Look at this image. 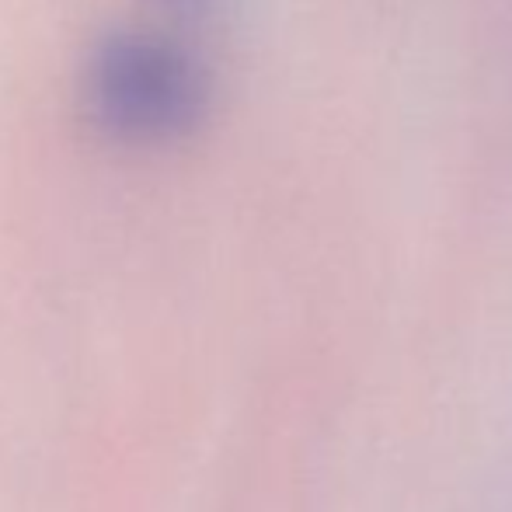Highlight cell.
I'll use <instances>...</instances> for the list:
<instances>
[{
  "label": "cell",
  "instance_id": "7a4b0ae2",
  "mask_svg": "<svg viewBox=\"0 0 512 512\" xmlns=\"http://www.w3.org/2000/svg\"><path fill=\"white\" fill-rule=\"evenodd\" d=\"M168 4H199V0H168Z\"/></svg>",
  "mask_w": 512,
  "mask_h": 512
},
{
  "label": "cell",
  "instance_id": "6da1fadb",
  "mask_svg": "<svg viewBox=\"0 0 512 512\" xmlns=\"http://www.w3.org/2000/svg\"><path fill=\"white\" fill-rule=\"evenodd\" d=\"M77 84L88 126L122 147L185 140L213 105V77L203 56L161 28H108L91 42Z\"/></svg>",
  "mask_w": 512,
  "mask_h": 512
}]
</instances>
